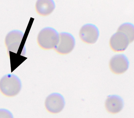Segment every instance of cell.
I'll return each mask as SVG.
<instances>
[{
    "label": "cell",
    "instance_id": "cell-1",
    "mask_svg": "<svg viewBox=\"0 0 134 118\" xmlns=\"http://www.w3.org/2000/svg\"><path fill=\"white\" fill-rule=\"evenodd\" d=\"M21 86L20 80L14 74H6L0 80V91L7 97H11L17 95L20 91Z\"/></svg>",
    "mask_w": 134,
    "mask_h": 118
},
{
    "label": "cell",
    "instance_id": "cell-2",
    "mask_svg": "<svg viewBox=\"0 0 134 118\" xmlns=\"http://www.w3.org/2000/svg\"><path fill=\"white\" fill-rule=\"evenodd\" d=\"M59 40V34L54 28L47 27L42 29L37 37V42L39 46L45 50L54 48Z\"/></svg>",
    "mask_w": 134,
    "mask_h": 118
},
{
    "label": "cell",
    "instance_id": "cell-3",
    "mask_svg": "<svg viewBox=\"0 0 134 118\" xmlns=\"http://www.w3.org/2000/svg\"><path fill=\"white\" fill-rule=\"evenodd\" d=\"M75 45V40L71 34L66 32H61L59 34L58 43L54 48L58 53L66 54L71 52Z\"/></svg>",
    "mask_w": 134,
    "mask_h": 118
},
{
    "label": "cell",
    "instance_id": "cell-4",
    "mask_svg": "<svg viewBox=\"0 0 134 118\" xmlns=\"http://www.w3.org/2000/svg\"><path fill=\"white\" fill-rule=\"evenodd\" d=\"M65 102L63 96L57 93H53L46 98L45 102L47 110L52 114H57L64 108Z\"/></svg>",
    "mask_w": 134,
    "mask_h": 118
},
{
    "label": "cell",
    "instance_id": "cell-5",
    "mask_svg": "<svg viewBox=\"0 0 134 118\" xmlns=\"http://www.w3.org/2000/svg\"><path fill=\"white\" fill-rule=\"evenodd\" d=\"M79 35L80 38L83 42L88 44H93L98 40L99 32L95 25L88 23L81 27Z\"/></svg>",
    "mask_w": 134,
    "mask_h": 118
},
{
    "label": "cell",
    "instance_id": "cell-6",
    "mask_svg": "<svg viewBox=\"0 0 134 118\" xmlns=\"http://www.w3.org/2000/svg\"><path fill=\"white\" fill-rule=\"evenodd\" d=\"M129 65L127 58L123 54L114 55L110 59L109 63L111 70L116 74H121L125 72L128 69Z\"/></svg>",
    "mask_w": 134,
    "mask_h": 118
},
{
    "label": "cell",
    "instance_id": "cell-7",
    "mask_svg": "<svg viewBox=\"0 0 134 118\" xmlns=\"http://www.w3.org/2000/svg\"><path fill=\"white\" fill-rule=\"evenodd\" d=\"M130 43L128 38L125 34L117 31L111 37L109 45L113 51L121 52L126 49Z\"/></svg>",
    "mask_w": 134,
    "mask_h": 118
},
{
    "label": "cell",
    "instance_id": "cell-8",
    "mask_svg": "<svg viewBox=\"0 0 134 118\" xmlns=\"http://www.w3.org/2000/svg\"><path fill=\"white\" fill-rule=\"evenodd\" d=\"M24 35L19 30H14L9 32L5 39V44L8 51L16 53Z\"/></svg>",
    "mask_w": 134,
    "mask_h": 118
},
{
    "label": "cell",
    "instance_id": "cell-9",
    "mask_svg": "<svg viewBox=\"0 0 134 118\" xmlns=\"http://www.w3.org/2000/svg\"><path fill=\"white\" fill-rule=\"evenodd\" d=\"M124 102L122 99L116 95L109 96L105 102L106 109L109 113L116 114L120 111L122 109Z\"/></svg>",
    "mask_w": 134,
    "mask_h": 118
},
{
    "label": "cell",
    "instance_id": "cell-10",
    "mask_svg": "<svg viewBox=\"0 0 134 118\" xmlns=\"http://www.w3.org/2000/svg\"><path fill=\"white\" fill-rule=\"evenodd\" d=\"M35 8L38 14L46 16L53 11L55 8V4L53 0H37Z\"/></svg>",
    "mask_w": 134,
    "mask_h": 118
},
{
    "label": "cell",
    "instance_id": "cell-11",
    "mask_svg": "<svg viewBox=\"0 0 134 118\" xmlns=\"http://www.w3.org/2000/svg\"><path fill=\"white\" fill-rule=\"evenodd\" d=\"M134 26L133 24L129 23L122 24L118 28L117 31L122 32L128 37L130 42H133L134 38Z\"/></svg>",
    "mask_w": 134,
    "mask_h": 118
},
{
    "label": "cell",
    "instance_id": "cell-12",
    "mask_svg": "<svg viewBox=\"0 0 134 118\" xmlns=\"http://www.w3.org/2000/svg\"><path fill=\"white\" fill-rule=\"evenodd\" d=\"M13 117L12 114L7 110L0 109V117Z\"/></svg>",
    "mask_w": 134,
    "mask_h": 118
}]
</instances>
